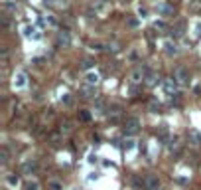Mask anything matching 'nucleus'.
I'll list each match as a JSON object with an SVG mask.
<instances>
[{
    "instance_id": "nucleus-1",
    "label": "nucleus",
    "mask_w": 201,
    "mask_h": 190,
    "mask_svg": "<svg viewBox=\"0 0 201 190\" xmlns=\"http://www.w3.org/2000/svg\"><path fill=\"white\" fill-rule=\"evenodd\" d=\"M174 79L178 81L179 87H187V85H189V73H187V69H185V67H178Z\"/></svg>"
},
{
    "instance_id": "nucleus-2",
    "label": "nucleus",
    "mask_w": 201,
    "mask_h": 190,
    "mask_svg": "<svg viewBox=\"0 0 201 190\" xmlns=\"http://www.w3.org/2000/svg\"><path fill=\"white\" fill-rule=\"evenodd\" d=\"M138 129H140V119H138V117H126L124 133L126 135H134V133H138Z\"/></svg>"
},
{
    "instance_id": "nucleus-3",
    "label": "nucleus",
    "mask_w": 201,
    "mask_h": 190,
    "mask_svg": "<svg viewBox=\"0 0 201 190\" xmlns=\"http://www.w3.org/2000/svg\"><path fill=\"white\" fill-rule=\"evenodd\" d=\"M160 178H158V174H146L144 178V188L146 190H160Z\"/></svg>"
},
{
    "instance_id": "nucleus-4",
    "label": "nucleus",
    "mask_w": 201,
    "mask_h": 190,
    "mask_svg": "<svg viewBox=\"0 0 201 190\" xmlns=\"http://www.w3.org/2000/svg\"><path fill=\"white\" fill-rule=\"evenodd\" d=\"M146 77V67L144 66H140V67H136L132 73H130V83L132 85H138V83H142Z\"/></svg>"
},
{
    "instance_id": "nucleus-5",
    "label": "nucleus",
    "mask_w": 201,
    "mask_h": 190,
    "mask_svg": "<svg viewBox=\"0 0 201 190\" xmlns=\"http://www.w3.org/2000/svg\"><path fill=\"white\" fill-rule=\"evenodd\" d=\"M26 73L24 71H18V73H14V79H12V85H14V89H22L26 87Z\"/></svg>"
},
{
    "instance_id": "nucleus-6",
    "label": "nucleus",
    "mask_w": 201,
    "mask_h": 190,
    "mask_svg": "<svg viewBox=\"0 0 201 190\" xmlns=\"http://www.w3.org/2000/svg\"><path fill=\"white\" fill-rule=\"evenodd\" d=\"M144 83L148 85V87H154V85L158 83V71H154V69H146Z\"/></svg>"
},
{
    "instance_id": "nucleus-7",
    "label": "nucleus",
    "mask_w": 201,
    "mask_h": 190,
    "mask_svg": "<svg viewBox=\"0 0 201 190\" xmlns=\"http://www.w3.org/2000/svg\"><path fill=\"white\" fill-rule=\"evenodd\" d=\"M164 52H166V56H178L179 54V48H178V44H174V42H166L164 44Z\"/></svg>"
},
{
    "instance_id": "nucleus-8",
    "label": "nucleus",
    "mask_w": 201,
    "mask_h": 190,
    "mask_svg": "<svg viewBox=\"0 0 201 190\" xmlns=\"http://www.w3.org/2000/svg\"><path fill=\"white\" fill-rule=\"evenodd\" d=\"M176 85H178V81H176L174 77L164 79V89H166L168 95H174V91H176Z\"/></svg>"
},
{
    "instance_id": "nucleus-9",
    "label": "nucleus",
    "mask_w": 201,
    "mask_h": 190,
    "mask_svg": "<svg viewBox=\"0 0 201 190\" xmlns=\"http://www.w3.org/2000/svg\"><path fill=\"white\" fill-rule=\"evenodd\" d=\"M189 143L193 146H199L201 145V135H199V131H195V129H189Z\"/></svg>"
},
{
    "instance_id": "nucleus-10",
    "label": "nucleus",
    "mask_w": 201,
    "mask_h": 190,
    "mask_svg": "<svg viewBox=\"0 0 201 190\" xmlns=\"http://www.w3.org/2000/svg\"><path fill=\"white\" fill-rule=\"evenodd\" d=\"M85 79H87V83H89L91 87H95L97 83H99V79H100V75L97 73V71H89L87 75H85Z\"/></svg>"
},
{
    "instance_id": "nucleus-11",
    "label": "nucleus",
    "mask_w": 201,
    "mask_h": 190,
    "mask_svg": "<svg viewBox=\"0 0 201 190\" xmlns=\"http://www.w3.org/2000/svg\"><path fill=\"white\" fill-rule=\"evenodd\" d=\"M158 12L162 16H172L174 14V4H160L158 6Z\"/></svg>"
},
{
    "instance_id": "nucleus-12",
    "label": "nucleus",
    "mask_w": 201,
    "mask_h": 190,
    "mask_svg": "<svg viewBox=\"0 0 201 190\" xmlns=\"http://www.w3.org/2000/svg\"><path fill=\"white\" fill-rule=\"evenodd\" d=\"M168 149H170V153H174V155H178V153H179V139H178V137L170 139V143H168Z\"/></svg>"
},
{
    "instance_id": "nucleus-13",
    "label": "nucleus",
    "mask_w": 201,
    "mask_h": 190,
    "mask_svg": "<svg viewBox=\"0 0 201 190\" xmlns=\"http://www.w3.org/2000/svg\"><path fill=\"white\" fill-rule=\"evenodd\" d=\"M6 182H8V186L16 188V186L20 184V174H8V176H6Z\"/></svg>"
},
{
    "instance_id": "nucleus-14",
    "label": "nucleus",
    "mask_w": 201,
    "mask_h": 190,
    "mask_svg": "<svg viewBox=\"0 0 201 190\" xmlns=\"http://www.w3.org/2000/svg\"><path fill=\"white\" fill-rule=\"evenodd\" d=\"M57 44H63V46H69V44H71L69 32H59V36H57Z\"/></svg>"
},
{
    "instance_id": "nucleus-15",
    "label": "nucleus",
    "mask_w": 201,
    "mask_h": 190,
    "mask_svg": "<svg viewBox=\"0 0 201 190\" xmlns=\"http://www.w3.org/2000/svg\"><path fill=\"white\" fill-rule=\"evenodd\" d=\"M183 28H185V24L183 22H178L176 24V28H174V36H176V38H179V36H183Z\"/></svg>"
},
{
    "instance_id": "nucleus-16",
    "label": "nucleus",
    "mask_w": 201,
    "mask_h": 190,
    "mask_svg": "<svg viewBox=\"0 0 201 190\" xmlns=\"http://www.w3.org/2000/svg\"><path fill=\"white\" fill-rule=\"evenodd\" d=\"M36 168H38V162H36V160H30V162L24 164V172H34Z\"/></svg>"
},
{
    "instance_id": "nucleus-17",
    "label": "nucleus",
    "mask_w": 201,
    "mask_h": 190,
    "mask_svg": "<svg viewBox=\"0 0 201 190\" xmlns=\"http://www.w3.org/2000/svg\"><path fill=\"white\" fill-rule=\"evenodd\" d=\"M189 10L191 12H199L201 10V0H189Z\"/></svg>"
},
{
    "instance_id": "nucleus-18",
    "label": "nucleus",
    "mask_w": 201,
    "mask_h": 190,
    "mask_svg": "<svg viewBox=\"0 0 201 190\" xmlns=\"http://www.w3.org/2000/svg\"><path fill=\"white\" fill-rule=\"evenodd\" d=\"M47 186H49L51 190H63V184H61L59 180H49V182H47Z\"/></svg>"
},
{
    "instance_id": "nucleus-19",
    "label": "nucleus",
    "mask_w": 201,
    "mask_h": 190,
    "mask_svg": "<svg viewBox=\"0 0 201 190\" xmlns=\"http://www.w3.org/2000/svg\"><path fill=\"white\" fill-rule=\"evenodd\" d=\"M0 162H2V164H6V162H8V149H6V146H2V153H0Z\"/></svg>"
},
{
    "instance_id": "nucleus-20",
    "label": "nucleus",
    "mask_w": 201,
    "mask_h": 190,
    "mask_svg": "<svg viewBox=\"0 0 201 190\" xmlns=\"http://www.w3.org/2000/svg\"><path fill=\"white\" fill-rule=\"evenodd\" d=\"M93 95H97V91H95V87H89V89H83V97H85V99H91Z\"/></svg>"
},
{
    "instance_id": "nucleus-21",
    "label": "nucleus",
    "mask_w": 201,
    "mask_h": 190,
    "mask_svg": "<svg viewBox=\"0 0 201 190\" xmlns=\"http://www.w3.org/2000/svg\"><path fill=\"white\" fill-rule=\"evenodd\" d=\"M26 190H38L40 188V184L36 182V180H30V182H26V186H24Z\"/></svg>"
},
{
    "instance_id": "nucleus-22",
    "label": "nucleus",
    "mask_w": 201,
    "mask_h": 190,
    "mask_svg": "<svg viewBox=\"0 0 201 190\" xmlns=\"http://www.w3.org/2000/svg\"><path fill=\"white\" fill-rule=\"evenodd\" d=\"M79 119L87 123V121H91V113L89 111H81V113H79Z\"/></svg>"
},
{
    "instance_id": "nucleus-23",
    "label": "nucleus",
    "mask_w": 201,
    "mask_h": 190,
    "mask_svg": "<svg viewBox=\"0 0 201 190\" xmlns=\"http://www.w3.org/2000/svg\"><path fill=\"white\" fill-rule=\"evenodd\" d=\"M134 149V141L132 139H126V141H124V151H132Z\"/></svg>"
},
{
    "instance_id": "nucleus-24",
    "label": "nucleus",
    "mask_w": 201,
    "mask_h": 190,
    "mask_svg": "<svg viewBox=\"0 0 201 190\" xmlns=\"http://www.w3.org/2000/svg\"><path fill=\"white\" fill-rule=\"evenodd\" d=\"M120 113V105H112V107H109V115H118Z\"/></svg>"
},
{
    "instance_id": "nucleus-25",
    "label": "nucleus",
    "mask_w": 201,
    "mask_h": 190,
    "mask_svg": "<svg viewBox=\"0 0 201 190\" xmlns=\"http://www.w3.org/2000/svg\"><path fill=\"white\" fill-rule=\"evenodd\" d=\"M158 109H160V103H158V101H150V111L158 113Z\"/></svg>"
},
{
    "instance_id": "nucleus-26",
    "label": "nucleus",
    "mask_w": 201,
    "mask_h": 190,
    "mask_svg": "<svg viewBox=\"0 0 201 190\" xmlns=\"http://www.w3.org/2000/svg\"><path fill=\"white\" fill-rule=\"evenodd\" d=\"M126 26H128V28H138V20H136V18H130V20L126 22Z\"/></svg>"
},
{
    "instance_id": "nucleus-27",
    "label": "nucleus",
    "mask_w": 201,
    "mask_h": 190,
    "mask_svg": "<svg viewBox=\"0 0 201 190\" xmlns=\"http://www.w3.org/2000/svg\"><path fill=\"white\" fill-rule=\"evenodd\" d=\"M34 32H36V30H34V26H26V28H24V36H32Z\"/></svg>"
},
{
    "instance_id": "nucleus-28",
    "label": "nucleus",
    "mask_w": 201,
    "mask_h": 190,
    "mask_svg": "<svg viewBox=\"0 0 201 190\" xmlns=\"http://www.w3.org/2000/svg\"><path fill=\"white\" fill-rule=\"evenodd\" d=\"M4 8L6 10H16V4L14 2H4Z\"/></svg>"
},
{
    "instance_id": "nucleus-29",
    "label": "nucleus",
    "mask_w": 201,
    "mask_h": 190,
    "mask_svg": "<svg viewBox=\"0 0 201 190\" xmlns=\"http://www.w3.org/2000/svg\"><path fill=\"white\" fill-rule=\"evenodd\" d=\"M2 24H4V28H10V18H8V16H2Z\"/></svg>"
},
{
    "instance_id": "nucleus-30",
    "label": "nucleus",
    "mask_w": 201,
    "mask_h": 190,
    "mask_svg": "<svg viewBox=\"0 0 201 190\" xmlns=\"http://www.w3.org/2000/svg\"><path fill=\"white\" fill-rule=\"evenodd\" d=\"M154 28H156V30H166V24L164 22H154Z\"/></svg>"
},
{
    "instance_id": "nucleus-31",
    "label": "nucleus",
    "mask_w": 201,
    "mask_h": 190,
    "mask_svg": "<svg viewBox=\"0 0 201 190\" xmlns=\"http://www.w3.org/2000/svg\"><path fill=\"white\" fill-rule=\"evenodd\" d=\"M69 131H71V127H69V123H63V125H61V133H69Z\"/></svg>"
},
{
    "instance_id": "nucleus-32",
    "label": "nucleus",
    "mask_w": 201,
    "mask_h": 190,
    "mask_svg": "<svg viewBox=\"0 0 201 190\" xmlns=\"http://www.w3.org/2000/svg\"><path fill=\"white\" fill-rule=\"evenodd\" d=\"M195 36H197V38H201V22L195 24Z\"/></svg>"
},
{
    "instance_id": "nucleus-33",
    "label": "nucleus",
    "mask_w": 201,
    "mask_h": 190,
    "mask_svg": "<svg viewBox=\"0 0 201 190\" xmlns=\"http://www.w3.org/2000/svg\"><path fill=\"white\" fill-rule=\"evenodd\" d=\"M83 67H85V69H91V67H93V61H91V59H85V61H83Z\"/></svg>"
},
{
    "instance_id": "nucleus-34",
    "label": "nucleus",
    "mask_w": 201,
    "mask_h": 190,
    "mask_svg": "<svg viewBox=\"0 0 201 190\" xmlns=\"http://www.w3.org/2000/svg\"><path fill=\"white\" fill-rule=\"evenodd\" d=\"M138 14H140V16H142V18H144L146 14H148V10H146V8H142V6H140V8H138Z\"/></svg>"
},
{
    "instance_id": "nucleus-35",
    "label": "nucleus",
    "mask_w": 201,
    "mask_h": 190,
    "mask_svg": "<svg viewBox=\"0 0 201 190\" xmlns=\"http://www.w3.org/2000/svg\"><path fill=\"white\" fill-rule=\"evenodd\" d=\"M61 101H63V103H69V93H63V95H61Z\"/></svg>"
}]
</instances>
